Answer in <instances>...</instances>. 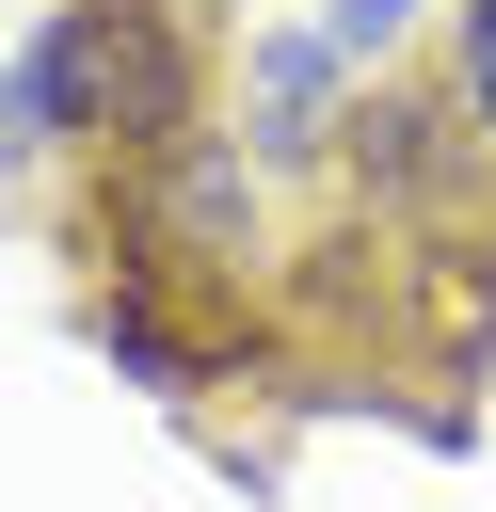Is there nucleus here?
<instances>
[{
    "mask_svg": "<svg viewBox=\"0 0 496 512\" xmlns=\"http://www.w3.org/2000/svg\"><path fill=\"white\" fill-rule=\"evenodd\" d=\"M352 64H336V32L320 16H272V32H240V80H224V128L272 160V176H336V144H352Z\"/></svg>",
    "mask_w": 496,
    "mask_h": 512,
    "instance_id": "nucleus-2",
    "label": "nucleus"
},
{
    "mask_svg": "<svg viewBox=\"0 0 496 512\" xmlns=\"http://www.w3.org/2000/svg\"><path fill=\"white\" fill-rule=\"evenodd\" d=\"M432 80H448V112H464L480 160H496V0H448V16H432Z\"/></svg>",
    "mask_w": 496,
    "mask_h": 512,
    "instance_id": "nucleus-6",
    "label": "nucleus"
},
{
    "mask_svg": "<svg viewBox=\"0 0 496 512\" xmlns=\"http://www.w3.org/2000/svg\"><path fill=\"white\" fill-rule=\"evenodd\" d=\"M32 176H80V144H64V96H48V48L16 32V48H0V192H32Z\"/></svg>",
    "mask_w": 496,
    "mask_h": 512,
    "instance_id": "nucleus-4",
    "label": "nucleus"
},
{
    "mask_svg": "<svg viewBox=\"0 0 496 512\" xmlns=\"http://www.w3.org/2000/svg\"><path fill=\"white\" fill-rule=\"evenodd\" d=\"M80 352L112 368V384H144V400H208L224 384V304H192V288H144V272H80Z\"/></svg>",
    "mask_w": 496,
    "mask_h": 512,
    "instance_id": "nucleus-3",
    "label": "nucleus"
},
{
    "mask_svg": "<svg viewBox=\"0 0 496 512\" xmlns=\"http://www.w3.org/2000/svg\"><path fill=\"white\" fill-rule=\"evenodd\" d=\"M432 16H448V0H320V32H336V64H352V80L432 64Z\"/></svg>",
    "mask_w": 496,
    "mask_h": 512,
    "instance_id": "nucleus-5",
    "label": "nucleus"
},
{
    "mask_svg": "<svg viewBox=\"0 0 496 512\" xmlns=\"http://www.w3.org/2000/svg\"><path fill=\"white\" fill-rule=\"evenodd\" d=\"M32 48H48L80 176H160L192 128H224V80H240L224 0H48Z\"/></svg>",
    "mask_w": 496,
    "mask_h": 512,
    "instance_id": "nucleus-1",
    "label": "nucleus"
}]
</instances>
